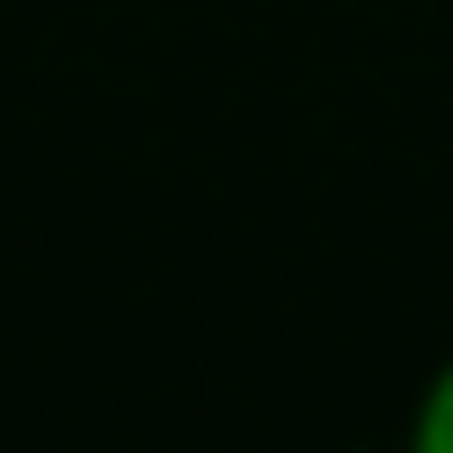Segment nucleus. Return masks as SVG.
Segmentation results:
<instances>
[{
	"label": "nucleus",
	"mask_w": 453,
	"mask_h": 453,
	"mask_svg": "<svg viewBox=\"0 0 453 453\" xmlns=\"http://www.w3.org/2000/svg\"><path fill=\"white\" fill-rule=\"evenodd\" d=\"M409 444L418 453H453V356L418 382V409H409Z\"/></svg>",
	"instance_id": "f257e3e1"
}]
</instances>
